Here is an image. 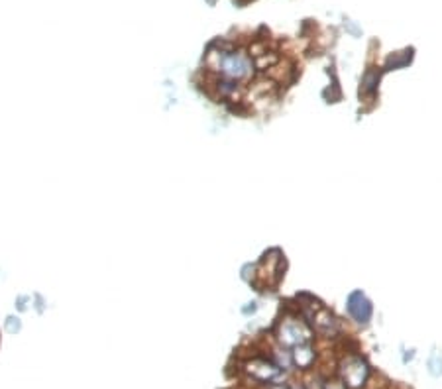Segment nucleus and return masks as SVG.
<instances>
[{
  "label": "nucleus",
  "instance_id": "nucleus-1",
  "mask_svg": "<svg viewBox=\"0 0 442 389\" xmlns=\"http://www.w3.org/2000/svg\"><path fill=\"white\" fill-rule=\"evenodd\" d=\"M207 65L218 73L216 79L238 89L240 83L254 77V59L242 49L232 47L230 43L214 42L207 54Z\"/></svg>",
  "mask_w": 442,
  "mask_h": 389
},
{
  "label": "nucleus",
  "instance_id": "nucleus-2",
  "mask_svg": "<svg viewBox=\"0 0 442 389\" xmlns=\"http://www.w3.org/2000/svg\"><path fill=\"white\" fill-rule=\"evenodd\" d=\"M336 375L342 379V384L348 389H362L371 375L370 364L360 354H346L338 362Z\"/></svg>",
  "mask_w": 442,
  "mask_h": 389
},
{
  "label": "nucleus",
  "instance_id": "nucleus-3",
  "mask_svg": "<svg viewBox=\"0 0 442 389\" xmlns=\"http://www.w3.org/2000/svg\"><path fill=\"white\" fill-rule=\"evenodd\" d=\"M277 340L283 348H297L313 340L311 327L299 317H287L277 325Z\"/></svg>",
  "mask_w": 442,
  "mask_h": 389
},
{
  "label": "nucleus",
  "instance_id": "nucleus-4",
  "mask_svg": "<svg viewBox=\"0 0 442 389\" xmlns=\"http://www.w3.org/2000/svg\"><path fill=\"white\" fill-rule=\"evenodd\" d=\"M244 372L250 375L254 381L266 384V386H273L281 381V377L286 375V370H281L271 358H264V356H254L244 364Z\"/></svg>",
  "mask_w": 442,
  "mask_h": 389
},
{
  "label": "nucleus",
  "instance_id": "nucleus-5",
  "mask_svg": "<svg viewBox=\"0 0 442 389\" xmlns=\"http://www.w3.org/2000/svg\"><path fill=\"white\" fill-rule=\"evenodd\" d=\"M346 309H348V315L354 318L356 322H360V325H366L371 318V303L360 291L350 295Z\"/></svg>",
  "mask_w": 442,
  "mask_h": 389
},
{
  "label": "nucleus",
  "instance_id": "nucleus-6",
  "mask_svg": "<svg viewBox=\"0 0 442 389\" xmlns=\"http://www.w3.org/2000/svg\"><path fill=\"white\" fill-rule=\"evenodd\" d=\"M291 360H293V366L297 368V370H309L311 366L316 360V350H314V346L311 342H307V344H301L297 348H293L291 350Z\"/></svg>",
  "mask_w": 442,
  "mask_h": 389
},
{
  "label": "nucleus",
  "instance_id": "nucleus-7",
  "mask_svg": "<svg viewBox=\"0 0 442 389\" xmlns=\"http://www.w3.org/2000/svg\"><path fill=\"white\" fill-rule=\"evenodd\" d=\"M427 370L432 377H441L442 375V354L441 352H432L427 360Z\"/></svg>",
  "mask_w": 442,
  "mask_h": 389
},
{
  "label": "nucleus",
  "instance_id": "nucleus-8",
  "mask_svg": "<svg viewBox=\"0 0 442 389\" xmlns=\"http://www.w3.org/2000/svg\"><path fill=\"white\" fill-rule=\"evenodd\" d=\"M325 389H348V388L344 386L342 379L336 375V377H328V379H325Z\"/></svg>",
  "mask_w": 442,
  "mask_h": 389
}]
</instances>
